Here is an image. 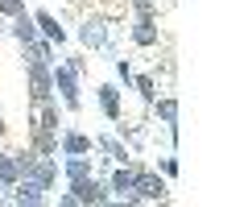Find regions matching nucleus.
<instances>
[{"mask_svg":"<svg viewBox=\"0 0 248 207\" xmlns=\"http://www.w3.org/2000/svg\"><path fill=\"white\" fill-rule=\"evenodd\" d=\"M116 29H120V17L108 13V9H95V4H91V13H83L75 21L79 46L83 50H104L108 58H116Z\"/></svg>","mask_w":248,"mask_h":207,"instance_id":"f257e3e1","label":"nucleus"},{"mask_svg":"<svg viewBox=\"0 0 248 207\" xmlns=\"http://www.w3.org/2000/svg\"><path fill=\"white\" fill-rule=\"evenodd\" d=\"M133 199L137 203H166L170 199V178H161L153 166H145L137 158V174H133Z\"/></svg>","mask_w":248,"mask_h":207,"instance_id":"f03ea898","label":"nucleus"},{"mask_svg":"<svg viewBox=\"0 0 248 207\" xmlns=\"http://www.w3.org/2000/svg\"><path fill=\"white\" fill-rule=\"evenodd\" d=\"M50 75H54V96H58V104H62L66 112H79V108H83V79L62 63V58L50 66Z\"/></svg>","mask_w":248,"mask_h":207,"instance_id":"7ed1b4c3","label":"nucleus"},{"mask_svg":"<svg viewBox=\"0 0 248 207\" xmlns=\"http://www.w3.org/2000/svg\"><path fill=\"white\" fill-rule=\"evenodd\" d=\"M133 174H137V158H128V162H112V166L104 170V182H108L112 203L137 207V199H133Z\"/></svg>","mask_w":248,"mask_h":207,"instance_id":"20e7f679","label":"nucleus"},{"mask_svg":"<svg viewBox=\"0 0 248 207\" xmlns=\"http://www.w3.org/2000/svg\"><path fill=\"white\" fill-rule=\"evenodd\" d=\"M25 66V99L29 108L54 99V75H50V63H21Z\"/></svg>","mask_w":248,"mask_h":207,"instance_id":"39448f33","label":"nucleus"},{"mask_svg":"<svg viewBox=\"0 0 248 207\" xmlns=\"http://www.w3.org/2000/svg\"><path fill=\"white\" fill-rule=\"evenodd\" d=\"M0 203H13V207H46V203H50V191H46L37 178L21 174V178L0 195Z\"/></svg>","mask_w":248,"mask_h":207,"instance_id":"423d86ee","label":"nucleus"},{"mask_svg":"<svg viewBox=\"0 0 248 207\" xmlns=\"http://www.w3.org/2000/svg\"><path fill=\"white\" fill-rule=\"evenodd\" d=\"M66 191H71V199H75L79 207H104V203H112L104 174H87V178H75V182H66Z\"/></svg>","mask_w":248,"mask_h":207,"instance_id":"0eeeda50","label":"nucleus"},{"mask_svg":"<svg viewBox=\"0 0 248 207\" xmlns=\"http://www.w3.org/2000/svg\"><path fill=\"white\" fill-rule=\"evenodd\" d=\"M128 42H133L137 50H157V46H161L157 17H133V25H128Z\"/></svg>","mask_w":248,"mask_h":207,"instance_id":"6e6552de","label":"nucleus"},{"mask_svg":"<svg viewBox=\"0 0 248 207\" xmlns=\"http://www.w3.org/2000/svg\"><path fill=\"white\" fill-rule=\"evenodd\" d=\"M95 99H99V112H104L108 125H116V120L124 116V87H120V83H99Z\"/></svg>","mask_w":248,"mask_h":207,"instance_id":"1a4fd4ad","label":"nucleus"},{"mask_svg":"<svg viewBox=\"0 0 248 207\" xmlns=\"http://www.w3.org/2000/svg\"><path fill=\"white\" fill-rule=\"evenodd\" d=\"M116 137H120L124 145H128V149H133V158L137 153H145V141H149V125H145V120H116Z\"/></svg>","mask_w":248,"mask_h":207,"instance_id":"9d476101","label":"nucleus"},{"mask_svg":"<svg viewBox=\"0 0 248 207\" xmlns=\"http://www.w3.org/2000/svg\"><path fill=\"white\" fill-rule=\"evenodd\" d=\"M66 153H95V141H91V133L62 125V133H58V158H66Z\"/></svg>","mask_w":248,"mask_h":207,"instance_id":"9b49d317","label":"nucleus"},{"mask_svg":"<svg viewBox=\"0 0 248 207\" xmlns=\"http://www.w3.org/2000/svg\"><path fill=\"white\" fill-rule=\"evenodd\" d=\"M4 33H9V37H13L17 46H29L33 37H42V33H37V25H33V13H29V9L13 13V17L4 21Z\"/></svg>","mask_w":248,"mask_h":207,"instance_id":"f8f14e48","label":"nucleus"},{"mask_svg":"<svg viewBox=\"0 0 248 207\" xmlns=\"http://www.w3.org/2000/svg\"><path fill=\"white\" fill-rule=\"evenodd\" d=\"M149 120H157V125H178L182 120V104H178V96L174 91H166V96H157L149 104V112H145Z\"/></svg>","mask_w":248,"mask_h":207,"instance_id":"ddd939ff","label":"nucleus"},{"mask_svg":"<svg viewBox=\"0 0 248 207\" xmlns=\"http://www.w3.org/2000/svg\"><path fill=\"white\" fill-rule=\"evenodd\" d=\"M33 25H37V33H42V37H50V42L58 46V50L66 46V37H71L66 29H62L58 13H50V9H33Z\"/></svg>","mask_w":248,"mask_h":207,"instance_id":"4468645a","label":"nucleus"},{"mask_svg":"<svg viewBox=\"0 0 248 207\" xmlns=\"http://www.w3.org/2000/svg\"><path fill=\"white\" fill-rule=\"evenodd\" d=\"M29 178H37L46 191H54V182H58V153H37L33 166H29Z\"/></svg>","mask_w":248,"mask_h":207,"instance_id":"2eb2a0df","label":"nucleus"},{"mask_svg":"<svg viewBox=\"0 0 248 207\" xmlns=\"http://www.w3.org/2000/svg\"><path fill=\"white\" fill-rule=\"evenodd\" d=\"M21 63H58V46L50 37H33L29 46H21Z\"/></svg>","mask_w":248,"mask_h":207,"instance_id":"dca6fc26","label":"nucleus"},{"mask_svg":"<svg viewBox=\"0 0 248 207\" xmlns=\"http://www.w3.org/2000/svg\"><path fill=\"white\" fill-rule=\"evenodd\" d=\"M91 141H95V153L112 158V162H128V158H133V149H128L116 133H99V137H91Z\"/></svg>","mask_w":248,"mask_h":207,"instance_id":"f3484780","label":"nucleus"},{"mask_svg":"<svg viewBox=\"0 0 248 207\" xmlns=\"http://www.w3.org/2000/svg\"><path fill=\"white\" fill-rule=\"evenodd\" d=\"M25 145L33 153H58V133H46V128H25Z\"/></svg>","mask_w":248,"mask_h":207,"instance_id":"a211bd4d","label":"nucleus"},{"mask_svg":"<svg viewBox=\"0 0 248 207\" xmlns=\"http://www.w3.org/2000/svg\"><path fill=\"white\" fill-rule=\"evenodd\" d=\"M128 91H137V96H141V104H145V112H149V104L157 99V75H149V71L133 75V87H128Z\"/></svg>","mask_w":248,"mask_h":207,"instance_id":"6ab92c4d","label":"nucleus"},{"mask_svg":"<svg viewBox=\"0 0 248 207\" xmlns=\"http://www.w3.org/2000/svg\"><path fill=\"white\" fill-rule=\"evenodd\" d=\"M17 178H21V166L13 158V149H4V141H0V191H9Z\"/></svg>","mask_w":248,"mask_h":207,"instance_id":"aec40b11","label":"nucleus"},{"mask_svg":"<svg viewBox=\"0 0 248 207\" xmlns=\"http://www.w3.org/2000/svg\"><path fill=\"white\" fill-rule=\"evenodd\" d=\"M112 66H116V83H120V87L128 91V87H133V75H137V71H133V58L116 54V58H112Z\"/></svg>","mask_w":248,"mask_h":207,"instance_id":"412c9836","label":"nucleus"},{"mask_svg":"<svg viewBox=\"0 0 248 207\" xmlns=\"http://www.w3.org/2000/svg\"><path fill=\"white\" fill-rule=\"evenodd\" d=\"M153 170H157L161 178H170V182H174V178H178V170H182V162H178L174 153H166V158H157V166H153Z\"/></svg>","mask_w":248,"mask_h":207,"instance_id":"4be33fe9","label":"nucleus"},{"mask_svg":"<svg viewBox=\"0 0 248 207\" xmlns=\"http://www.w3.org/2000/svg\"><path fill=\"white\" fill-rule=\"evenodd\" d=\"M62 63L71 66V71L79 75V79H87V54H66V58H62Z\"/></svg>","mask_w":248,"mask_h":207,"instance_id":"5701e85b","label":"nucleus"},{"mask_svg":"<svg viewBox=\"0 0 248 207\" xmlns=\"http://www.w3.org/2000/svg\"><path fill=\"white\" fill-rule=\"evenodd\" d=\"M21 9H25V0H0V17L4 21H9L13 13H21Z\"/></svg>","mask_w":248,"mask_h":207,"instance_id":"b1692460","label":"nucleus"},{"mask_svg":"<svg viewBox=\"0 0 248 207\" xmlns=\"http://www.w3.org/2000/svg\"><path fill=\"white\" fill-rule=\"evenodd\" d=\"M4 133H9V125H4V112H0V141H4Z\"/></svg>","mask_w":248,"mask_h":207,"instance_id":"393cba45","label":"nucleus"},{"mask_svg":"<svg viewBox=\"0 0 248 207\" xmlns=\"http://www.w3.org/2000/svg\"><path fill=\"white\" fill-rule=\"evenodd\" d=\"M66 4H75V9H83V4H87V0H66Z\"/></svg>","mask_w":248,"mask_h":207,"instance_id":"a878e982","label":"nucleus"},{"mask_svg":"<svg viewBox=\"0 0 248 207\" xmlns=\"http://www.w3.org/2000/svg\"><path fill=\"white\" fill-rule=\"evenodd\" d=\"M0 37H4V17H0Z\"/></svg>","mask_w":248,"mask_h":207,"instance_id":"bb28decb","label":"nucleus"}]
</instances>
